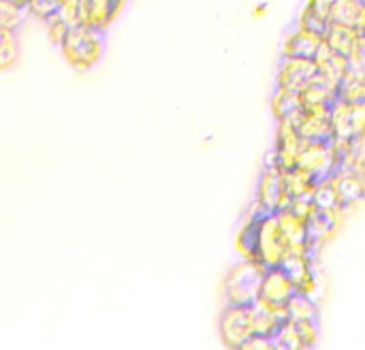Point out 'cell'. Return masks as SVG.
I'll return each mask as SVG.
<instances>
[{"mask_svg":"<svg viewBox=\"0 0 365 350\" xmlns=\"http://www.w3.org/2000/svg\"><path fill=\"white\" fill-rule=\"evenodd\" d=\"M304 141H331V107H304L297 124Z\"/></svg>","mask_w":365,"mask_h":350,"instance_id":"obj_14","label":"cell"},{"mask_svg":"<svg viewBox=\"0 0 365 350\" xmlns=\"http://www.w3.org/2000/svg\"><path fill=\"white\" fill-rule=\"evenodd\" d=\"M325 43L336 49L338 53L346 56L351 62L364 60L365 58V32L351 28L346 24L331 21L325 32Z\"/></svg>","mask_w":365,"mask_h":350,"instance_id":"obj_11","label":"cell"},{"mask_svg":"<svg viewBox=\"0 0 365 350\" xmlns=\"http://www.w3.org/2000/svg\"><path fill=\"white\" fill-rule=\"evenodd\" d=\"M304 145V137L299 128L293 122H276V135H274V148L267 154L265 165H278L282 171L295 169L299 150Z\"/></svg>","mask_w":365,"mask_h":350,"instance_id":"obj_7","label":"cell"},{"mask_svg":"<svg viewBox=\"0 0 365 350\" xmlns=\"http://www.w3.org/2000/svg\"><path fill=\"white\" fill-rule=\"evenodd\" d=\"M364 62H365V58H364Z\"/></svg>","mask_w":365,"mask_h":350,"instance_id":"obj_39","label":"cell"},{"mask_svg":"<svg viewBox=\"0 0 365 350\" xmlns=\"http://www.w3.org/2000/svg\"><path fill=\"white\" fill-rule=\"evenodd\" d=\"M314 248H291L282 267L295 282L299 293L312 295L319 287L317 282V269H314Z\"/></svg>","mask_w":365,"mask_h":350,"instance_id":"obj_9","label":"cell"},{"mask_svg":"<svg viewBox=\"0 0 365 350\" xmlns=\"http://www.w3.org/2000/svg\"><path fill=\"white\" fill-rule=\"evenodd\" d=\"M297 287L291 280V276L287 274L284 267H269L265 269L263 276V284H261V297L263 302L272 304V306H280L287 308V304L297 295Z\"/></svg>","mask_w":365,"mask_h":350,"instance_id":"obj_13","label":"cell"},{"mask_svg":"<svg viewBox=\"0 0 365 350\" xmlns=\"http://www.w3.org/2000/svg\"><path fill=\"white\" fill-rule=\"evenodd\" d=\"M299 327V336H302V344L304 350L314 349L321 340V327H319V321H302L297 323Z\"/></svg>","mask_w":365,"mask_h":350,"instance_id":"obj_34","label":"cell"},{"mask_svg":"<svg viewBox=\"0 0 365 350\" xmlns=\"http://www.w3.org/2000/svg\"><path fill=\"white\" fill-rule=\"evenodd\" d=\"M331 21L365 32V0H338L331 11Z\"/></svg>","mask_w":365,"mask_h":350,"instance_id":"obj_25","label":"cell"},{"mask_svg":"<svg viewBox=\"0 0 365 350\" xmlns=\"http://www.w3.org/2000/svg\"><path fill=\"white\" fill-rule=\"evenodd\" d=\"M342 216L344 212H317L312 218H310V242H312V248L319 250L323 244H327L334 233L338 231L340 222H342Z\"/></svg>","mask_w":365,"mask_h":350,"instance_id":"obj_21","label":"cell"},{"mask_svg":"<svg viewBox=\"0 0 365 350\" xmlns=\"http://www.w3.org/2000/svg\"><path fill=\"white\" fill-rule=\"evenodd\" d=\"M255 205L265 214H278L291 205V197L284 184V171L278 165H265L257 184Z\"/></svg>","mask_w":365,"mask_h":350,"instance_id":"obj_5","label":"cell"},{"mask_svg":"<svg viewBox=\"0 0 365 350\" xmlns=\"http://www.w3.org/2000/svg\"><path fill=\"white\" fill-rule=\"evenodd\" d=\"M297 167H302L317 180L331 177L342 167V160L334 148V139L331 141H304L299 150Z\"/></svg>","mask_w":365,"mask_h":350,"instance_id":"obj_6","label":"cell"},{"mask_svg":"<svg viewBox=\"0 0 365 350\" xmlns=\"http://www.w3.org/2000/svg\"><path fill=\"white\" fill-rule=\"evenodd\" d=\"M103 34L105 32L92 26H83V24L73 26L66 38L62 41V45L58 47L64 62L77 73H88L90 68H94L103 60V53H105Z\"/></svg>","mask_w":365,"mask_h":350,"instance_id":"obj_1","label":"cell"},{"mask_svg":"<svg viewBox=\"0 0 365 350\" xmlns=\"http://www.w3.org/2000/svg\"><path fill=\"white\" fill-rule=\"evenodd\" d=\"M304 107H331L338 101V86L317 75L308 88L302 90Z\"/></svg>","mask_w":365,"mask_h":350,"instance_id":"obj_23","label":"cell"},{"mask_svg":"<svg viewBox=\"0 0 365 350\" xmlns=\"http://www.w3.org/2000/svg\"><path fill=\"white\" fill-rule=\"evenodd\" d=\"M60 6H62V0H30L28 13L45 24L49 17L60 13Z\"/></svg>","mask_w":365,"mask_h":350,"instance_id":"obj_33","label":"cell"},{"mask_svg":"<svg viewBox=\"0 0 365 350\" xmlns=\"http://www.w3.org/2000/svg\"><path fill=\"white\" fill-rule=\"evenodd\" d=\"M269 109H272V115L276 118V122H293L297 124L302 111H304V98H302V92L297 90H291V88H280L276 86V92L272 96V103H269Z\"/></svg>","mask_w":365,"mask_h":350,"instance_id":"obj_17","label":"cell"},{"mask_svg":"<svg viewBox=\"0 0 365 350\" xmlns=\"http://www.w3.org/2000/svg\"><path fill=\"white\" fill-rule=\"evenodd\" d=\"M9 2H15V4H19V6H26V9H28V4H30V0H9Z\"/></svg>","mask_w":365,"mask_h":350,"instance_id":"obj_38","label":"cell"},{"mask_svg":"<svg viewBox=\"0 0 365 350\" xmlns=\"http://www.w3.org/2000/svg\"><path fill=\"white\" fill-rule=\"evenodd\" d=\"M263 13H265V6L261 4V6H257V9H255V13H252V15H255V17H261Z\"/></svg>","mask_w":365,"mask_h":350,"instance_id":"obj_37","label":"cell"},{"mask_svg":"<svg viewBox=\"0 0 365 350\" xmlns=\"http://www.w3.org/2000/svg\"><path fill=\"white\" fill-rule=\"evenodd\" d=\"M274 342H276V349L278 350H304L302 336H299V327L291 319L282 323V327L278 329Z\"/></svg>","mask_w":365,"mask_h":350,"instance_id":"obj_30","label":"cell"},{"mask_svg":"<svg viewBox=\"0 0 365 350\" xmlns=\"http://www.w3.org/2000/svg\"><path fill=\"white\" fill-rule=\"evenodd\" d=\"M319 75V66L314 58H293V56H282L278 71H276V86L280 88H291L302 92L308 88V83Z\"/></svg>","mask_w":365,"mask_h":350,"instance_id":"obj_10","label":"cell"},{"mask_svg":"<svg viewBox=\"0 0 365 350\" xmlns=\"http://www.w3.org/2000/svg\"><path fill=\"white\" fill-rule=\"evenodd\" d=\"M128 0H79V19L83 26H92L107 32L122 15Z\"/></svg>","mask_w":365,"mask_h":350,"instance_id":"obj_12","label":"cell"},{"mask_svg":"<svg viewBox=\"0 0 365 350\" xmlns=\"http://www.w3.org/2000/svg\"><path fill=\"white\" fill-rule=\"evenodd\" d=\"M287 316L295 323L302 321H319V306L312 295L297 293L289 304H287Z\"/></svg>","mask_w":365,"mask_h":350,"instance_id":"obj_27","label":"cell"},{"mask_svg":"<svg viewBox=\"0 0 365 350\" xmlns=\"http://www.w3.org/2000/svg\"><path fill=\"white\" fill-rule=\"evenodd\" d=\"M338 98L346 103H364L365 101V62L357 60L351 62L349 73L340 81L338 88Z\"/></svg>","mask_w":365,"mask_h":350,"instance_id":"obj_22","label":"cell"},{"mask_svg":"<svg viewBox=\"0 0 365 350\" xmlns=\"http://www.w3.org/2000/svg\"><path fill=\"white\" fill-rule=\"evenodd\" d=\"M329 24H331V19H329V17L321 15L319 11H314V9H312V6H308V4H304V6L299 9L297 21H295V26L308 28V30L319 32V34H323V36H325V32H327Z\"/></svg>","mask_w":365,"mask_h":350,"instance_id":"obj_31","label":"cell"},{"mask_svg":"<svg viewBox=\"0 0 365 350\" xmlns=\"http://www.w3.org/2000/svg\"><path fill=\"white\" fill-rule=\"evenodd\" d=\"M331 126H334V139L357 141L365 137V101L346 103L338 98L331 105Z\"/></svg>","mask_w":365,"mask_h":350,"instance_id":"obj_8","label":"cell"},{"mask_svg":"<svg viewBox=\"0 0 365 350\" xmlns=\"http://www.w3.org/2000/svg\"><path fill=\"white\" fill-rule=\"evenodd\" d=\"M265 267L257 261L242 259L233 265L222 282V295L231 306H252L261 297Z\"/></svg>","mask_w":365,"mask_h":350,"instance_id":"obj_2","label":"cell"},{"mask_svg":"<svg viewBox=\"0 0 365 350\" xmlns=\"http://www.w3.org/2000/svg\"><path fill=\"white\" fill-rule=\"evenodd\" d=\"M218 334H220V340H222L225 349L244 350V346L255 336L250 306H231V304H227V308L220 312Z\"/></svg>","mask_w":365,"mask_h":350,"instance_id":"obj_4","label":"cell"},{"mask_svg":"<svg viewBox=\"0 0 365 350\" xmlns=\"http://www.w3.org/2000/svg\"><path fill=\"white\" fill-rule=\"evenodd\" d=\"M276 350V342L272 338H263V336H252L250 342L244 346V350Z\"/></svg>","mask_w":365,"mask_h":350,"instance_id":"obj_36","label":"cell"},{"mask_svg":"<svg viewBox=\"0 0 365 350\" xmlns=\"http://www.w3.org/2000/svg\"><path fill=\"white\" fill-rule=\"evenodd\" d=\"M28 9L26 6H19L15 2H9V0H0V28H6V30H19V26L26 21L28 17Z\"/></svg>","mask_w":365,"mask_h":350,"instance_id":"obj_29","label":"cell"},{"mask_svg":"<svg viewBox=\"0 0 365 350\" xmlns=\"http://www.w3.org/2000/svg\"><path fill=\"white\" fill-rule=\"evenodd\" d=\"M19 58V38L15 30L0 28V71H9Z\"/></svg>","mask_w":365,"mask_h":350,"instance_id":"obj_28","label":"cell"},{"mask_svg":"<svg viewBox=\"0 0 365 350\" xmlns=\"http://www.w3.org/2000/svg\"><path fill=\"white\" fill-rule=\"evenodd\" d=\"M336 2H338V0H304V4L312 6L314 11H319L321 15H325V17H329V19H331V11H334Z\"/></svg>","mask_w":365,"mask_h":350,"instance_id":"obj_35","label":"cell"},{"mask_svg":"<svg viewBox=\"0 0 365 350\" xmlns=\"http://www.w3.org/2000/svg\"><path fill=\"white\" fill-rule=\"evenodd\" d=\"M325 36L319 32H312L308 28L295 26L287 36L282 38L280 53L282 56H293V58H317Z\"/></svg>","mask_w":365,"mask_h":350,"instance_id":"obj_15","label":"cell"},{"mask_svg":"<svg viewBox=\"0 0 365 350\" xmlns=\"http://www.w3.org/2000/svg\"><path fill=\"white\" fill-rule=\"evenodd\" d=\"M314 60H317V66H319V75L340 88V81L344 79V75L351 68V60L346 56L338 53L336 49H331L325 41H323V45H321Z\"/></svg>","mask_w":365,"mask_h":350,"instance_id":"obj_18","label":"cell"},{"mask_svg":"<svg viewBox=\"0 0 365 350\" xmlns=\"http://www.w3.org/2000/svg\"><path fill=\"white\" fill-rule=\"evenodd\" d=\"M265 212H261L255 203H252V210L250 214L246 216L240 233H237V252L242 259L246 261H257V250H259V222H261V216ZM259 263V261H257Z\"/></svg>","mask_w":365,"mask_h":350,"instance_id":"obj_19","label":"cell"},{"mask_svg":"<svg viewBox=\"0 0 365 350\" xmlns=\"http://www.w3.org/2000/svg\"><path fill=\"white\" fill-rule=\"evenodd\" d=\"M284 184H287V192L293 199H312V192L319 184V180L314 175H310L308 171H304L302 167L289 169L284 171Z\"/></svg>","mask_w":365,"mask_h":350,"instance_id":"obj_24","label":"cell"},{"mask_svg":"<svg viewBox=\"0 0 365 350\" xmlns=\"http://www.w3.org/2000/svg\"><path fill=\"white\" fill-rule=\"evenodd\" d=\"M252 325H255V336H263V338H276L278 329L282 327L284 321H289L287 316V308L280 306H272L263 299H257L252 306Z\"/></svg>","mask_w":365,"mask_h":350,"instance_id":"obj_16","label":"cell"},{"mask_svg":"<svg viewBox=\"0 0 365 350\" xmlns=\"http://www.w3.org/2000/svg\"><path fill=\"white\" fill-rule=\"evenodd\" d=\"M312 201L314 205L321 210V212H346L342 207V201H340V195L334 186V180L331 177H325V180H319L314 192H312Z\"/></svg>","mask_w":365,"mask_h":350,"instance_id":"obj_26","label":"cell"},{"mask_svg":"<svg viewBox=\"0 0 365 350\" xmlns=\"http://www.w3.org/2000/svg\"><path fill=\"white\" fill-rule=\"evenodd\" d=\"M73 26L58 13V15H53V17H49L47 21H45V30H47V38H49V43L51 45H56V47H60L62 45V41L66 38V34H68V30H71Z\"/></svg>","mask_w":365,"mask_h":350,"instance_id":"obj_32","label":"cell"},{"mask_svg":"<svg viewBox=\"0 0 365 350\" xmlns=\"http://www.w3.org/2000/svg\"><path fill=\"white\" fill-rule=\"evenodd\" d=\"M278 222L291 244V248H312L310 242V225L306 218H302L299 214H295L291 207L278 212Z\"/></svg>","mask_w":365,"mask_h":350,"instance_id":"obj_20","label":"cell"},{"mask_svg":"<svg viewBox=\"0 0 365 350\" xmlns=\"http://www.w3.org/2000/svg\"><path fill=\"white\" fill-rule=\"evenodd\" d=\"M291 250V244L278 222V214H263L259 222V250L257 261L269 269V267H282L287 254Z\"/></svg>","mask_w":365,"mask_h":350,"instance_id":"obj_3","label":"cell"}]
</instances>
